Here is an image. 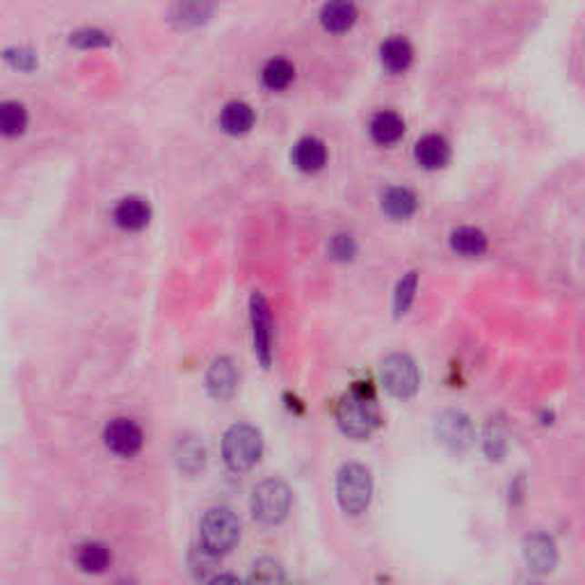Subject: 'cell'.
<instances>
[{
  "mask_svg": "<svg viewBox=\"0 0 585 585\" xmlns=\"http://www.w3.org/2000/svg\"><path fill=\"white\" fill-rule=\"evenodd\" d=\"M337 421L352 439H368L379 426V409L375 403L373 387L368 382H355V387L338 400Z\"/></svg>",
  "mask_w": 585,
  "mask_h": 585,
  "instance_id": "obj_1",
  "label": "cell"
},
{
  "mask_svg": "<svg viewBox=\"0 0 585 585\" xmlns=\"http://www.w3.org/2000/svg\"><path fill=\"white\" fill-rule=\"evenodd\" d=\"M240 540V521L229 508H211L199 521V542L202 551L217 558L234 551Z\"/></svg>",
  "mask_w": 585,
  "mask_h": 585,
  "instance_id": "obj_2",
  "label": "cell"
},
{
  "mask_svg": "<svg viewBox=\"0 0 585 585\" xmlns=\"http://www.w3.org/2000/svg\"><path fill=\"white\" fill-rule=\"evenodd\" d=\"M337 499L346 515L357 517L368 510L373 499V478L364 464L348 462L338 469Z\"/></svg>",
  "mask_w": 585,
  "mask_h": 585,
  "instance_id": "obj_3",
  "label": "cell"
},
{
  "mask_svg": "<svg viewBox=\"0 0 585 585\" xmlns=\"http://www.w3.org/2000/svg\"><path fill=\"white\" fill-rule=\"evenodd\" d=\"M263 437L261 430L249 423H236L222 437V458L234 471H247L261 459Z\"/></svg>",
  "mask_w": 585,
  "mask_h": 585,
  "instance_id": "obj_4",
  "label": "cell"
},
{
  "mask_svg": "<svg viewBox=\"0 0 585 585\" xmlns=\"http://www.w3.org/2000/svg\"><path fill=\"white\" fill-rule=\"evenodd\" d=\"M290 501H293V497H290L288 485L284 480L270 478V480H263L254 487L249 506H252L254 519L266 526H277L288 517Z\"/></svg>",
  "mask_w": 585,
  "mask_h": 585,
  "instance_id": "obj_5",
  "label": "cell"
},
{
  "mask_svg": "<svg viewBox=\"0 0 585 585\" xmlns=\"http://www.w3.org/2000/svg\"><path fill=\"white\" fill-rule=\"evenodd\" d=\"M379 378H382V384L388 394L400 400L412 398V396L419 391V384H421V375H419L417 361H414L409 355H405V352H394V355H388L387 359L382 361Z\"/></svg>",
  "mask_w": 585,
  "mask_h": 585,
  "instance_id": "obj_6",
  "label": "cell"
},
{
  "mask_svg": "<svg viewBox=\"0 0 585 585\" xmlns=\"http://www.w3.org/2000/svg\"><path fill=\"white\" fill-rule=\"evenodd\" d=\"M435 435L437 441L450 453H464L473 444L476 432H473V423L467 414L458 412V409H446L437 417Z\"/></svg>",
  "mask_w": 585,
  "mask_h": 585,
  "instance_id": "obj_7",
  "label": "cell"
},
{
  "mask_svg": "<svg viewBox=\"0 0 585 585\" xmlns=\"http://www.w3.org/2000/svg\"><path fill=\"white\" fill-rule=\"evenodd\" d=\"M521 553H524L526 567L535 576L551 574L558 567V560H560L556 540L547 533H540V530L526 535L524 544H521Z\"/></svg>",
  "mask_w": 585,
  "mask_h": 585,
  "instance_id": "obj_8",
  "label": "cell"
},
{
  "mask_svg": "<svg viewBox=\"0 0 585 585\" xmlns=\"http://www.w3.org/2000/svg\"><path fill=\"white\" fill-rule=\"evenodd\" d=\"M249 316H252L254 352H257L258 361L267 368L272 361V337H275V329H272L270 307H267V300L261 293H254L252 300H249Z\"/></svg>",
  "mask_w": 585,
  "mask_h": 585,
  "instance_id": "obj_9",
  "label": "cell"
},
{
  "mask_svg": "<svg viewBox=\"0 0 585 585\" xmlns=\"http://www.w3.org/2000/svg\"><path fill=\"white\" fill-rule=\"evenodd\" d=\"M104 441L115 455L133 458V455L140 453L142 444H145V435H142L140 426L133 419H113L106 426Z\"/></svg>",
  "mask_w": 585,
  "mask_h": 585,
  "instance_id": "obj_10",
  "label": "cell"
},
{
  "mask_svg": "<svg viewBox=\"0 0 585 585\" xmlns=\"http://www.w3.org/2000/svg\"><path fill=\"white\" fill-rule=\"evenodd\" d=\"M238 387V373L229 357H217L213 359L211 368L207 373V388L208 394L216 400H229L236 394Z\"/></svg>",
  "mask_w": 585,
  "mask_h": 585,
  "instance_id": "obj_11",
  "label": "cell"
},
{
  "mask_svg": "<svg viewBox=\"0 0 585 585\" xmlns=\"http://www.w3.org/2000/svg\"><path fill=\"white\" fill-rule=\"evenodd\" d=\"M290 160L300 172H318L328 163V146L314 136H305L296 142L290 151Z\"/></svg>",
  "mask_w": 585,
  "mask_h": 585,
  "instance_id": "obj_12",
  "label": "cell"
},
{
  "mask_svg": "<svg viewBox=\"0 0 585 585\" xmlns=\"http://www.w3.org/2000/svg\"><path fill=\"white\" fill-rule=\"evenodd\" d=\"M379 60L388 74H403L414 60V46L403 35H391L379 46Z\"/></svg>",
  "mask_w": 585,
  "mask_h": 585,
  "instance_id": "obj_13",
  "label": "cell"
},
{
  "mask_svg": "<svg viewBox=\"0 0 585 585\" xmlns=\"http://www.w3.org/2000/svg\"><path fill=\"white\" fill-rule=\"evenodd\" d=\"M414 158L423 169H439L450 160V145L439 133H428L414 146Z\"/></svg>",
  "mask_w": 585,
  "mask_h": 585,
  "instance_id": "obj_14",
  "label": "cell"
},
{
  "mask_svg": "<svg viewBox=\"0 0 585 585\" xmlns=\"http://www.w3.org/2000/svg\"><path fill=\"white\" fill-rule=\"evenodd\" d=\"M174 462L183 473H197L207 464V449L197 437H178L177 446H174Z\"/></svg>",
  "mask_w": 585,
  "mask_h": 585,
  "instance_id": "obj_15",
  "label": "cell"
},
{
  "mask_svg": "<svg viewBox=\"0 0 585 585\" xmlns=\"http://www.w3.org/2000/svg\"><path fill=\"white\" fill-rule=\"evenodd\" d=\"M370 137H373L378 145H394L403 137L405 133V122L398 113L394 110H379V113L373 115L368 124Z\"/></svg>",
  "mask_w": 585,
  "mask_h": 585,
  "instance_id": "obj_16",
  "label": "cell"
},
{
  "mask_svg": "<svg viewBox=\"0 0 585 585\" xmlns=\"http://www.w3.org/2000/svg\"><path fill=\"white\" fill-rule=\"evenodd\" d=\"M149 217L151 208L142 197H124L122 202L115 207V222H117L122 229H145V227L149 225Z\"/></svg>",
  "mask_w": 585,
  "mask_h": 585,
  "instance_id": "obj_17",
  "label": "cell"
},
{
  "mask_svg": "<svg viewBox=\"0 0 585 585\" xmlns=\"http://www.w3.org/2000/svg\"><path fill=\"white\" fill-rule=\"evenodd\" d=\"M419 207V199L409 187L394 186L387 187L382 192V211L387 213L388 217H396V220H405V217L414 216Z\"/></svg>",
  "mask_w": 585,
  "mask_h": 585,
  "instance_id": "obj_18",
  "label": "cell"
},
{
  "mask_svg": "<svg viewBox=\"0 0 585 585\" xmlns=\"http://www.w3.org/2000/svg\"><path fill=\"white\" fill-rule=\"evenodd\" d=\"M359 16L357 7L352 3H346V0H337V3H328L320 10V24L325 25L332 33H343V30L352 28Z\"/></svg>",
  "mask_w": 585,
  "mask_h": 585,
  "instance_id": "obj_19",
  "label": "cell"
},
{
  "mask_svg": "<svg viewBox=\"0 0 585 585\" xmlns=\"http://www.w3.org/2000/svg\"><path fill=\"white\" fill-rule=\"evenodd\" d=\"M220 126L231 136L247 133L254 126V110L245 101H229L220 113Z\"/></svg>",
  "mask_w": 585,
  "mask_h": 585,
  "instance_id": "obj_20",
  "label": "cell"
},
{
  "mask_svg": "<svg viewBox=\"0 0 585 585\" xmlns=\"http://www.w3.org/2000/svg\"><path fill=\"white\" fill-rule=\"evenodd\" d=\"M76 562L87 574H101L110 565V551L101 542H85L76 549Z\"/></svg>",
  "mask_w": 585,
  "mask_h": 585,
  "instance_id": "obj_21",
  "label": "cell"
},
{
  "mask_svg": "<svg viewBox=\"0 0 585 585\" xmlns=\"http://www.w3.org/2000/svg\"><path fill=\"white\" fill-rule=\"evenodd\" d=\"M449 240L453 252L462 254V257H480L487 249V243H489L487 236L476 227H459L450 234Z\"/></svg>",
  "mask_w": 585,
  "mask_h": 585,
  "instance_id": "obj_22",
  "label": "cell"
},
{
  "mask_svg": "<svg viewBox=\"0 0 585 585\" xmlns=\"http://www.w3.org/2000/svg\"><path fill=\"white\" fill-rule=\"evenodd\" d=\"M261 78L266 87L284 89L296 78V66L290 65L286 57H272V60H267L266 66H263Z\"/></svg>",
  "mask_w": 585,
  "mask_h": 585,
  "instance_id": "obj_23",
  "label": "cell"
},
{
  "mask_svg": "<svg viewBox=\"0 0 585 585\" xmlns=\"http://www.w3.org/2000/svg\"><path fill=\"white\" fill-rule=\"evenodd\" d=\"M25 124H28V110L19 101H5L0 106V126L5 136H19L24 133Z\"/></svg>",
  "mask_w": 585,
  "mask_h": 585,
  "instance_id": "obj_24",
  "label": "cell"
},
{
  "mask_svg": "<svg viewBox=\"0 0 585 585\" xmlns=\"http://www.w3.org/2000/svg\"><path fill=\"white\" fill-rule=\"evenodd\" d=\"M284 580V570L272 558H261L254 562L252 576H249V585H281Z\"/></svg>",
  "mask_w": 585,
  "mask_h": 585,
  "instance_id": "obj_25",
  "label": "cell"
},
{
  "mask_svg": "<svg viewBox=\"0 0 585 585\" xmlns=\"http://www.w3.org/2000/svg\"><path fill=\"white\" fill-rule=\"evenodd\" d=\"M213 12V5H202V3H183V5L172 7V21L181 25H197L208 19Z\"/></svg>",
  "mask_w": 585,
  "mask_h": 585,
  "instance_id": "obj_26",
  "label": "cell"
},
{
  "mask_svg": "<svg viewBox=\"0 0 585 585\" xmlns=\"http://www.w3.org/2000/svg\"><path fill=\"white\" fill-rule=\"evenodd\" d=\"M485 453L489 459H501L508 450V439H506V430H503L501 423L489 421L485 428Z\"/></svg>",
  "mask_w": 585,
  "mask_h": 585,
  "instance_id": "obj_27",
  "label": "cell"
},
{
  "mask_svg": "<svg viewBox=\"0 0 585 585\" xmlns=\"http://www.w3.org/2000/svg\"><path fill=\"white\" fill-rule=\"evenodd\" d=\"M417 284H419L417 272H408V275L398 281V288H396V296H394L396 316L405 314V311L409 309V305H412V300H414V290H417Z\"/></svg>",
  "mask_w": 585,
  "mask_h": 585,
  "instance_id": "obj_28",
  "label": "cell"
},
{
  "mask_svg": "<svg viewBox=\"0 0 585 585\" xmlns=\"http://www.w3.org/2000/svg\"><path fill=\"white\" fill-rule=\"evenodd\" d=\"M69 42L80 48H94V46H108L113 39H110V35L104 33L101 28H80L71 33Z\"/></svg>",
  "mask_w": 585,
  "mask_h": 585,
  "instance_id": "obj_29",
  "label": "cell"
},
{
  "mask_svg": "<svg viewBox=\"0 0 585 585\" xmlns=\"http://www.w3.org/2000/svg\"><path fill=\"white\" fill-rule=\"evenodd\" d=\"M329 257L337 258V261H350L352 257L357 254V243L350 234H337L332 236L328 245Z\"/></svg>",
  "mask_w": 585,
  "mask_h": 585,
  "instance_id": "obj_30",
  "label": "cell"
},
{
  "mask_svg": "<svg viewBox=\"0 0 585 585\" xmlns=\"http://www.w3.org/2000/svg\"><path fill=\"white\" fill-rule=\"evenodd\" d=\"M5 62H10L12 66H16L21 71H30L37 66V55L25 46H12L5 51Z\"/></svg>",
  "mask_w": 585,
  "mask_h": 585,
  "instance_id": "obj_31",
  "label": "cell"
},
{
  "mask_svg": "<svg viewBox=\"0 0 585 585\" xmlns=\"http://www.w3.org/2000/svg\"><path fill=\"white\" fill-rule=\"evenodd\" d=\"M207 585H245L236 574H217Z\"/></svg>",
  "mask_w": 585,
  "mask_h": 585,
  "instance_id": "obj_32",
  "label": "cell"
}]
</instances>
